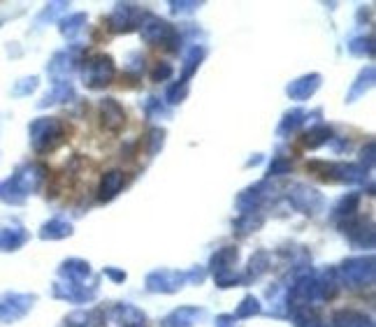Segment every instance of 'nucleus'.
Instances as JSON below:
<instances>
[{
    "instance_id": "79ce46f5",
    "label": "nucleus",
    "mask_w": 376,
    "mask_h": 327,
    "mask_svg": "<svg viewBox=\"0 0 376 327\" xmlns=\"http://www.w3.org/2000/svg\"><path fill=\"white\" fill-rule=\"evenodd\" d=\"M105 276H109L112 281H116V283H121V281H126V272H121V269H114V267H107V269H105Z\"/></svg>"
},
{
    "instance_id": "2f4dec72",
    "label": "nucleus",
    "mask_w": 376,
    "mask_h": 327,
    "mask_svg": "<svg viewBox=\"0 0 376 327\" xmlns=\"http://www.w3.org/2000/svg\"><path fill=\"white\" fill-rule=\"evenodd\" d=\"M260 225H262V218L253 211V214H242V218H239L237 223H235V230L239 234H249V232L258 230Z\"/></svg>"
},
{
    "instance_id": "473e14b6",
    "label": "nucleus",
    "mask_w": 376,
    "mask_h": 327,
    "mask_svg": "<svg viewBox=\"0 0 376 327\" xmlns=\"http://www.w3.org/2000/svg\"><path fill=\"white\" fill-rule=\"evenodd\" d=\"M186 95H188V81L179 79V81H175L168 88V93H165V100H168L170 105H179V102H184Z\"/></svg>"
},
{
    "instance_id": "2eb2a0df",
    "label": "nucleus",
    "mask_w": 376,
    "mask_h": 327,
    "mask_svg": "<svg viewBox=\"0 0 376 327\" xmlns=\"http://www.w3.org/2000/svg\"><path fill=\"white\" fill-rule=\"evenodd\" d=\"M58 274H61L63 279L72 281V283H84V281L91 276V265L86 260H81V258H70V260H65L61 267H58Z\"/></svg>"
},
{
    "instance_id": "aec40b11",
    "label": "nucleus",
    "mask_w": 376,
    "mask_h": 327,
    "mask_svg": "<svg viewBox=\"0 0 376 327\" xmlns=\"http://www.w3.org/2000/svg\"><path fill=\"white\" fill-rule=\"evenodd\" d=\"M28 241L24 227H3L0 230V251H17Z\"/></svg>"
},
{
    "instance_id": "1a4fd4ad",
    "label": "nucleus",
    "mask_w": 376,
    "mask_h": 327,
    "mask_svg": "<svg viewBox=\"0 0 376 327\" xmlns=\"http://www.w3.org/2000/svg\"><path fill=\"white\" fill-rule=\"evenodd\" d=\"M142 21V10L133 3H119L107 17V26L114 33H130V30L140 28Z\"/></svg>"
},
{
    "instance_id": "20e7f679",
    "label": "nucleus",
    "mask_w": 376,
    "mask_h": 327,
    "mask_svg": "<svg viewBox=\"0 0 376 327\" xmlns=\"http://www.w3.org/2000/svg\"><path fill=\"white\" fill-rule=\"evenodd\" d=\"M140 35L142 40L149 42V44H179L182 42V35L179 30L168 24L165 19L156 17V14H142V21H140Z\"/></svg>"
},
{
    "instance_id": "bb28decb",
    "label": "nucleus",
    "mask_w": 376,
    "mask_h": 327,
    "mask_svg": "<svg viewBox=\"0 0 376 327\" xmlns=\"http://www.w3.org/2000/svg\"><path fill=\"white\" fill-rule=\"evenodd\" d=\"M372 84H374V65H367L365 70L358 74L356 84H353V86H351L349 102H353V100H356V98H360L363 93H367V91L372 88Z\"/></svg>"
},
{
    "instance_id": "f704fd0d",
    "label": "nucleus",
    "mask_w": 376,
    "mask_h": 327,
    "mask_svg": "<svg viewBox=\"0 0 376 327\" xmlns=\"http://www.w3.org/2000/svg\"><path fill=\"white\" fill-rule=\"evenodd\" d=\"M290 167H293V163L288 161V158H274L272 165H269L267 174H269V177H281V174L290 172Z\"/></svg>"
},
{
    "instance_id": "ddd939ff",
    "label": "nucleus",
    "mask_w": 376,
    "mask_h": 327,
    "mask_svg": "<svg viewBox=\"0 0 376 327\" xmlns=\"http://www.w3.org/2000/svg\"><path fill=\"white\" fill-rule=\"evenodd\" d=\"M126 186V174L121 170H109L102 174L100 186H98V200L109 202L121 193V188Z\"/></svg>"
},
{
    "instance_id": "4be33fe9",
    "label": "nucleus",
    "mask_w": 376,
    "mask_h": 327,
    "mask_svg": "<svg viewBox=\"0 0 376 327\" xmlns=\"http://www.w3.org/2000/svg\"><path fill=\"white\" fill-rule=\"evenodd\" d=\"M358 204H360V195L358 193H349L346 197H342L340 202L335 204V209H333V218L335 220H349L356 216V211H358Z\"/></svg>"
},
{
    "instance_id": "72a5a7b5",
    "label": "nucleus",
    "mask_w": 376,
    "mask_h": 327,
    "mask_svg": "<svg viewBox=\"0 0 376 327\" xmlns=\"http://www.w3.org/2000/svg\"><path fill=\"white\" fill-rule=\"evenodd\" d=\"M349 49H351V54H356V56H374V40L372 37H356L351 44H349Z\"/></svg>"
},
{
    "instance_id": "58836bf2",
    "label": "nucleus",
    "mask_w": 376,
    "mask_h": 327,
    "mask_svg": "<svg viewBox=\"0 0 376 327\" xmlns=\"http://www.w3.org/2000/svg\"><path fill=\"white\" fill-rule=\"evenodd\" d=\"M360 167L363 170H372V165H374V142L367 144V149H363V158H360Z\"/></svg>"
},
{
    "instance_id": "39448f33",
    "label": "nucleus",
    "mask_w": 376,
    "mask_h": 327,
    "mask_svg": "<svg viewBox=\"0 0 376 327\" xmlns=\"http://www.w3.org/2000/svg\"><path fill=\"white\" fill-rule=\"evenodd\" d=\"M344 283L351 288H365L374 283V258L372 255H360V258H349L342 262V267L337 269Z\"/></svg>"
},
{
    "instance_id": "7c9ffc66",
    "label": "nucleus",
    "mask_w": 376,
    "mask_h": 327,
    "mask_svg": "<svg viewBox=\"0 0 376 327\" xmlns=\"http://www.w3.org/2000/svg\"><path fill=\"white\" fill-rule=\"evenodd\" d=\"M84 24H86V14H72V17L61 21V33L65 37H74L81 28H84Z\"/></svg>"
},
{
    "instance_id": "f03ea898",
    "label": "nucleus",
    "mask_w": 376,
    "mask_h": 327,
    "mask_svg": "<svg viewBox=\"0 0 376 327\" xmlns=\"http://www.w3.org/2000/svg\"><path fill=\"white\" fill-rule=\"evenodd\" d=\"M28 133H31V144L37 154H47L63 142L65 128L56 116H40L31 124Z\"/></svg>"
},
{
    "instance_id": "412c9836",
    "label": "nucleus",
    "mask_w": 376,
    "mask_h": 327,
    "mask_svg": "<svg viewBox=\"0 0 376 327\" xmlns=\"http://www.w3.org/2000/svg\"><path fill=\"white\" fill-rule=\"evenodd\" d=\"M67 98H74V88L72 84L67 79H56L54 81V88L44 95V100L40 102V107H49V105H56V102H63Z\"/></svg>"
},
{
    "instance_id": "a211bd4d",
    "label": "nucleus",
    "mask_w": 376,
    "mask_h": 327,
    "mask_svg": "<svg viewBox=\"0 0 376 327\" xmlns=\"http://www.w3.org/2000/svg\"><path fill=\"white\" fill-rule=\"evenodd\" d=\"M333 327H374V323L370 316L360 314V311L344 309L333 316Z\"/></svg>"
},
{
    "instance_id": "4468645a",
    "label": "nucleus",
    "mask_w": 376,
    "mask_h": 327,
    "mask_svg": "<svg viewBox=\"0 0 376 327\" xmlns=\"http://www.w3.org/2000/svg\"><path fill=\"white\" fill-rule=\"evenodd\" d=\"M54 295L61 300H67V302H88L95 298V286H84V283H72V281H67V283H56L54 286Z\"/></svg>"
},
{
    "instance_id": "c03bdc74",
    "label": "nucleus",
    "mask_w": 376,
    "mask_h": 327,
    "mask_svg": "<svg viewBox=\"0 0 376 327\" xmlns=\"http://www.w3.org/2000/svg\"><path fill=\"white\" fill-rule=\"evenodd\" d=\"M133 327H147V325H145V323H142V325H133Z\"/></svg>"
},
{
    "instance_id": "e433bc0d",
    "label": "nucleus",
    "mask_w": 376,
    "mask_h": 327,
    "mask_svg": "<svg viewBox=\"0 0 376 327\" xmlns=\"http://www.w3.org/2000/svg\"><path fill=\"white\" fill-rule=\"evenodd\" d=\"M172 77V65L170 63H158L152 70V81H165Z\"/></svg>"
},
{
    "instance_id": "f3484780",
    "label": "nucleus",
    "mask_w": 376,
    "mask_h": 327,
    "mask_svg": "<svg viewBox=\"0 0 376 327\" xmlns=\"http://www.w3.org/2000/svg\"><path fill=\"white\" fill-rule=\"evenodd\" d=\"M79 51L77 49H70V51H61V54H56L51 58V63L47 70L51 74H56V77H65V74H70L74 67L79 63Z\"/></svg>"
},
{
    "instance_id": "7ed1b4c3",
    "label": "nucleus",
    "mask_w": 376,
    "mask_h": 327,
    "mask_svg": "<svg viewBox=\"0 0 376 327\" xmlns=\"http://www.w3.org/2000/svg\"><path fill=\"white\" fill-rule=\"evenodd\" d=\"M81 77L88 88H105L109 86L116 77V65L112 56L107 54H93L84 60V67H81Z\"/></svg>"
},
{
    "instance_id": "c9c22d12",
    "label": "nucleus",
    "mask_w": 376,
    "mask_h": 327,
    "mask_svg": "<svg viewBox=\"0 0 376 327\" xmlns=\"http://www.w3.org/2000/svg\"><path fill=\"white\" fill-rule=\"evenodd\" d=\"M163 142H165V131L154 128V131L149 133V154H156V151L163 147Z\"/></svg>"
},
{
    "instance_id": "423d86ee",
    "label": "nucleus",
    "mask_w": 376,
    "mask_h": 327,
    "mask_svg": "<svg viewBox=\"0 0 376 327\" xmlns=\"http://www.w3.org/2000/svg\"><path fill=\"white\" fill-rule=\"evenodd\" d=\"M237 248L235 246H223L221 251H216L212 255V262H209V272L214 274L216 286L219 288H232L239 283V276L235 274V262H237Z\"/></svg>"
},
{
    "instance_id": "4c0bfd02",
    "label": "nucleus",
    "mask_w": 376,
    "mask_h": 327,
    "mask_svg": "<svg viewBox=\"0 0 376 327\" xmlns=\"http://www.w3.org/2000/svg\"><path fill=\"white\" fill-rule=\"evenodd\" d=\"M37 88V77H31V79H21V84L17 88H14V95H28L31 91Z\"/></svg>"
},
{
    "instance_id": "0eeeda50",
    "label": "nucleus",
    "mask_w": 376,
    "mask_h": 327,
    "mask_svg": "<svg viewBox=\"0 0 376 327\" xmlns=\"http://www.w3.org/2000/svg\"><path fill=\"white\" fill-rule=\"evenodd\" d=\"M35 295L5 293L0 295V323H17L33 309Z\"/></svg>"
},
{
    "instance_id": "a878e982",
    "label": "nucleus",
    "mask_w": 376,
    "mask_h": 327,
    "mask_svg": "<svg viewBox=\"0 0 376 327\" xmlns=\"http://www.w3.org/2000/svg\"><path fill=\"white\" fill-rule=\"evenodd\" d=\"M114 316L116 321L121 323L123 327H133V325H142L147 321V316L142 314L140 309L130 307V304H119V307L114 309Z\"/></svg>"
},
{
    "instance_id": "6ab92c4d",
    "label": "nucleus",
    "mask_w": 376,
    "mask_h": 327,
    "mask_svg": "<svg viewBox=\"0 0 376 327\" xmlns=\"http://www.w3.org/2000/svg\"><path fill=\"white\" fill-rule=\"evenodd\" d=\"M262 191H265V184H258V186H251L246 188L244 193L237 195V207L242 214H253V211H258V204L262 200Z\"/></svg>"
},
{
    "instance_id": "ea45409f",
    "label": "nucleus",
    "mask_w": 376,
    "mask_h": 327,
    "mask_svg": "<svg viewBox=\"0 0 376 327\" xmlns=\"http://www.w3.org/2000/svg\"><path fill=\"white\" fill-rule=\"evenodd\" d=\"M175 14H191L200 7V3H170Z\"/></svg>"
},
{
    "instance_id": "cd10ccee",
    "label": "nucleus",
    "mask_w": 376,
    "mask_h": 327,
    "mask_svg": "<svg viewBox=\"0 0 376 327\" xmlns=\"http://www.w3.org/2000/svg\"><path fill=\"white\" fill-rule=\"evenodd\" d=\"M260 314V302L253 298V295H246V298L239 302V307L235 309V314H232V318L235 321H244V318H253Z\"/></svg>"
},
{
    "instance_id": "f8f14e48",
    "label": "nucleus",
    "mask_w": 376,
    "mask_h": 327,
    "mask_svg": "<svg viewBox=\"0 0 376 327\" xmlns=\"http://www.w3.org/2000/svg\"><path fill=\"white\" fill-rule=\"evenodd\" d=\"M290 200L293 204L300 209V211H304V214H314L316 209H321V204H323V197L321 193L316 191V188H309V186H302V184H297V186H293V191H290Z\"/></svg>"
},
{
    "instance_id": "37998d69",
    "label": "nucleus",
    "mask_w": 376,
    "mask_h": 327,
    "mask_svg": "<svg viewBox=\"0 0 376 327\" xmlns=\"http://www.w3.org/2000/svg\"><path fill=\"white\" fill-rule=\"evenodd\" d=\"M235 318L232 316H219L216 318V327H235Z\"/></svg>"
},
{
    "instance_id": "393cba45",
    "label": "nucleus",
    "mask_w": 376,
    "mask_h": 327,
    "mask_svg": "<svg viewBox=\"0 0 376 327\" xmlns=\"http://www.w3.org/2000/svg\"><path fill=\"white\" fill-rule=\"evenodd\" d=\"M307 121V112L302 109H290V112H286L283 114V119H281V124H279V137H288L297 131L300 126H302Z\"/></svg>"
},
{
    "instance_id": "a19ab883",
    "label": "nucleus",
    "mask_w": 376,
    "mask_h": 327,
    "mask_svg": "<svg viewBox=\"0 0 376 327\" xmlns=\"http://www.w3.org/2000/svg\"><path fill=\"white\" fill-rule=\"evenodd\" d=\"M147 114H149V116H154V114H165L161 100H156V98H149V102H147Z\"/></svg>"
},
{
    "instance_id": "9d476101",
    "label": "nucleus",
    "mask_w": 376,
    "mask_h": 327,
    "mask_svg": "<svg viewBox=\"0 0 376 327\" xmlns=\"http://www.w3.org/2000/svg\"><path fill=\"white\" fill-rule=\"evenodd\" d=\"M98 116H100V126L109 133L123 131L126 126V109L119 105L114 98H105L100 100V107H98Z\"/></svg>"
},
{
    "instance_id": "b1692460",
    "label": "nucleus",
    "mask_w": 376,
    "mask_h": 327,
    "mask_svg": "<svg viewBox=\"0 0 376 327\" xmlns=\"http://www.w3.org/2000/svg\"><path fill=\"white\" fill-rule=\"evenodd\" d=\"M70 234H72V225L61 218H51L40 230L42 239H65V237H70Z\"/></svg>"
},
{
    "instance_id": "9b49d317",
    "label": "nucleus",
    "mask_w": 376,
    "mask_h": 327,
    "mask_svg": "<svg viewBox=\"0 0 376 327\" xmlns=\"http://www.w3.org/2000/svg\"><path fill=\"white\" fill-rule=\"evenodd\" d=\"M323 77L318 72H311V74H304V77H300L295 81H290L288 86H286V93H288L290 100H297V102H304L309 100V98L318 91Z\"/></svg>"
},
{
    "instance_id": "5701e85b",
    "label": "nucleus",
    "mask_w": 376,
    "mask_h": 327,
    "mask_svg": "<svg viewBox=\"0 0 376 327\" xmlns=\"http://www.w3.org/2000/svg\"><path fill=\"white\" fill-rule=\"evenodd\" d=\"M330 140H333V131H330V126H323V124L309 128V131L302 135L304 149H318L323 144H328Z\"/></svg>"
},
{
    "instance_id": "dca6fc26",
    "label": "nucleus",
    "mask_w": 376,
    "mask_h": 327,
    "mask_svg": "<svg viewBox=\"0 0 376 327\" xmlns=\"http://www.w3.org/2000/svg\"><path fill=\"white\" fill-rule=\"evenodd\" d=\"M202 316H205V311L198 307H182L165 318L163 327H193V323Z\"/></svg>"
},
{
    "instance_id": "c85d7f7f",
    "label": "nucleus",
    "mask_w": 376,
    "mask_h": 327,
    "mask_svg": "<svg viewBox=\"0 0 376 327\" xmlns=\"http://www.w3.org/2000/svg\"><path fill=\"white\" fill-rule=\"evenodd\" d=\"M202 58H205V49H202V47H193L191 51H188L186 58H184V74H182L184 81H188V79L193 77V72L200 67V60Z\"/></svg>"
},
{
    "instance_id": "f257e3e1",
    "label": "nucleus",
    "mask_w": 376,
    "mask_h": 327,
    "mask_svg": "<svg viewBox=\"0 0 376 327\" xmlns=\"http://www.w3.org/2000/svg\"><path fill=\"white\" fill-rule=\"evenodd\" d=\"M47 177V167L40 163H31L0 184V200L7 204H21L28 195L35 193Z\"/></svg>"
},
{
    "instance_id": "c756f323",
    "label": "nucleus",
    "mask_w": 376,
    "mask_h": 327,
    "mask_svg": "<svg viewBox=\"0 0 376 327\" xmlns=\"http://www.w3.org/2000/svg\"><path fill=\"white\" fill-rule=\"evenodd\" d=\"M269 267V253L267 251H258L251 260H249V269H246V276L249 279H258L260 274H265Z\"/></svg>"
},
{
    "instance_id": "6e6552de",
    "label": "nucleus",
    "mask_w": 376,
    "mask_h": 327,
    "mask_svg": "<svg viewBox=\"0 0 376 327\" xmlns=\"http://www.w3.org/2000/svg\"><path fill=\"white\" fill-rule=\"evenodd\" d=\"M188 283V274L177 269H156L147 276L149 293H177Z\"/></svg>"
}]
</instances>
